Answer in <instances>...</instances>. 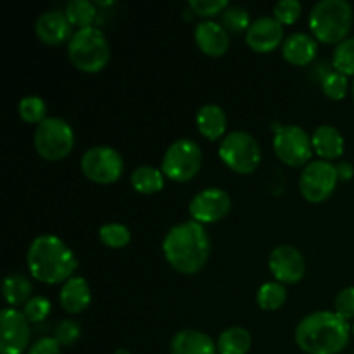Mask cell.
<instances>
[{
    "label": "cell",
    "mask_w": 354,
    "mask_h": 354,
    "mask_svg": "<svg viewBox=\"0 0 354 354\" xmlns=\"http://www.w3.org/2000/svg\"><path fill=\"white\" fill-rule=\"evenodd\" d=\"M334 311L344 320L354 318V286L339 290L334 299Z\"/></svg>",
    "instance_id": "d590c367"
},
{
    "label": "cell",
    "mask_w": 354,
    "mask_h": 354,
    "mask_svg": "<svg viewBox=\"0 0 354 354\" xmlns=\"http://www.w3.org/2000/svg\"><path fill=\"white\" fill-rule=\"evenodd\" d=\"M354 12L348 0H320L310 12L313 37L324 44H341L348 38Z\"/></svg>",
    "instance_id": "277c9868"
},
{
    "label": "cell",
    "mask_w": 354,
    "mask_h": 354,
    "mask_svg": "<svg viewBox=\"0 0 354 354\" xmlns=\"http://www.w3.org/2000/svg\"><path fill=\"white\" fill-rule=\"evenodd\" d=\"M82 335V328H80L78 322L71 320V318H64V320L59 322L55 325V330H54V339L61 344V348H69V346L76 344Z\"/></svg>",
    "instance_id": "d6a6232c"
},
{
    "label": "cell",
    "mask_w": 354,
    "mask_h": 354,
    "mask_svg": "<svg viewBox=\"0 0 354 354\" xmlns=\"http://www.w3.org/2000/svg\"><path fill=\"white\" fill-rule=\"evenodd\" d=\"M256 301H258L261 310H266V311L280 310L287 301V289L283 287V283L277 282V280H273V282H265L258 289Z\"/></svg>",
    "instance_id": "484cf974"
},
{
    "label": "cell",
    "mask_w": 354,
    "mask_h": 354,
    "mask_svg": "<svg viewBox=\"0 0 354 354\" xmlns=\"http://www.w3.org/2000/svg\"><path fill=\"white\" fill-rule=\"evenodd\" d=\"M203 166V151L192 138H178L171 142L162 156L161 169L173 182H189Z\"/></svg>",
    "instance_id": "ba28073f"
},
{
    "label": "cell",
    "mask_w": 354,
    "mask_h": 354,
    "mask_svg": "<svg viewBox=\"0 0 354 354\" xmlns=\"http://www.w3.org/2000/svg\"><path fill=\"white\" fill-rule=\"evenodd\" d=\"M194 40L197 47L209 57H221L230 47V37L227 28L213 19H204L194 30Z\"/></svg>",
    "instance_id": "2e32d148"
},
{
    "label": "cell",
    "mask_w": 354,
    "mask_h": 354,
    "mask_svg": "<svg viewBox=\"0 0 354 354\" xmlns=\"http://www.w3.org/2000/svg\"><path fill=\"white\" fill-rule=\"evenodd\" d=\"M37 37L47 45H61L71 38V23L61 10H45L37 17L35 23Z\"/></svg>",
    "instance_id": "e0dca14e"
},
{
    "label": "cell",
    "mask_w": 354,
    "mask_h": 354,
    "mask_svg": "<svg viewBox=\"0 0 354 354\" xmlns=\"http://www.w3.org/2000/svg\"><path fill=\"white\" fill-rule=\"evenodd\" d=\"M33 144L41 158L57 161L66 158L75 147V130L64 118L48 116L37 124Z\"/></svg>",
    "instance_id": "8992f818"
},
{
    "label": "cell",
    "mask_w": 354,
    "mask_h": 354,
    "mask_svg": "<svg viewBox=\"0 0 354 354\" xmlns=\"http://www.w3.org/2000/svg\"><path fill=\"white\" fill-rule=\"evenodd\" d=\"M59 303L62 310L69 315H78L85 311L92 303L88 282L83 277H71L68 282H64L59 292Z\"/></svg>",
    "instance_id": "ffe728a7"
},
{
    "label": "cell",
    "mask_w": 354,
    "mask_h": 354,
    "mask_svg": "<svg viewBox=\"0 0 354 354\" xmlns=\"http://www.w3.org/2000/svg\"><path fill=\"white\" fill-rule=\"evenodd\" d=\"M268 268L277 282L297 283L306 273V259L303 252L290 244L277 245L268 258Z\"/></svg>",
    "instance_id": "5bb4252c"
},
{
    "label": "cell",
    "mask_w": 354,
    "mask_h": 354,
    "mask_svg": "<svg viewBox=\"0 0 354 354\" xmlns=\"http://www.w3.org/2000/svg\"><path fill=\"white\" fill-rule=\"evenodd\" d=\"M99 239L104 245L111 249H121L128 245L131 234L130 228L123 223H104L99 228Z\"/></svg>",
    "instance_id": "83f0119b"
},
{
    "label": "cell",
    "mask_w": 354,
    "mask_h": 354,
    "mask_svg": "<svg viewBox=\"0 0 354 354\" xmlns=\"http://www.w3.org/2000/svg\"><path fill=\"white\" fill-rule=\"evenodd\" d=\"M68 57L83 73H99L111 59V45L97 26L80 28L68 41Z\"/></svg>",
    "instance_id": "5b68a950"
},
{
    "label": "cell",
    "mask_w": 354,
    "mask_h": 354,
    "mask_svg": "<svg viewBox=\"0 0 354 354\" xmlns=\"http://www.w3.org/2000/svg\"><path fill=\"white\" fill-rule=\"evenodd\" d=\"M283 40V24L275 16L258 17L245 31V41L256 52L275 50Z\"/></svg>",
    "instance_id": "9a60e30c"
},
{
    "label": "cell",
    "mask_w": 354,
    "mask_h": 354,
    "mask_svg": "<svg viewBox=\"0 0 354 354\" xmlns=\"http://www.w3.org/2000/svg\"><path fill=\"white\" fill-rule=\"evenodd\" d=\"M353 97H354V80H353Z\"/></svg>",
    "instance_id": "ab89813d"
},
{
    "label": "cell",
    "mask_w": 354,
    "mask_h": 354,
    "mask_svg": "<svg viewBox=\"0 0 354 354\" xmlns=\"http://www.w3.org/2000/svg\"><path fill=\"white\" fill-rule=\"evenodd\" d=\"M28 354H62L61 344L54 337H41L30 346Z\"/></svg>",
    "instance_id": "74e56055"
},
{
    "label": "cell",
    "mask_w": 354,
    "mask_h": 354,
    "mask_svg": "<svg viewBox=\"0 0 354 354\" xmlns=\"http://www.w3.org/2000/svg\"><path fill=\"white\" fill-rule=\"evenodd\" d=\"M339 175L332 162L325 159L310 161L303 168L299 176V190L310 203H324L334 194Z\"/></svg>",
    "instance_id": "8fae6325"
},
{
    "label": "cell",
    "mask_w": 354,
    "mask_h": 354,
    "mask_svg": "<svg viewBox=\"0 0 354 354\" xmlns=\"http://www.w3.org/2000/svg\"><path fill=\"white\" fill-rule=\"evenodd\" d=\"M275 154L287 166L308 165L313 154V142L308 131L299 124H282L273 135Z\"/></svg>",
    "instance_id": "9c48e42d"
},
{
    "label": "cell",
    "mask_w": 354,
    "mask_h": 354,
    "mask_svg": "<svg viewBox=\"0 0 354 354\" xmlns=\"http://www.w3.org/2000/svg\"><path fill=\"white\" fill-rule=\"evenodd\" d=\"M335 169H337L339 180H344V182H348L354 176V166L349 161L339 162V165H335Z\"/></svg>",
    "instance_id": "f35d334b"
},
{
    "label": "cell",
    "mask_w": 354,
    "mask_h": 354,
    "mask_svg": "<svg viewBox=\"0 0 354 354\" xmlns=\"http://www.w3.org/2000/svg\"><path fill=\"white\" fill-rule=\"evenodd\" d=\"M166 261L180 273L194 275L206 266L211 254V239L199 221H182L169 228L162 241Z\"/></svg>",
    "instance_id": "6da1fadb"
},
{
    "label": "cell",
    "mask_w": 354,
    "mask_h": 354,
    "mask_svg": "<svg viewBox=\"0 0 354 354\" xmlns=\"http://www.w3.org/2000/svg\"><path fill=\"white\" fill-rule=\"evenodd\" d=\"M349 88V82H348V76L342 75L339 71H328L325 73V76L322 78V90L327 97L334 100H342L348 93Z\"/></svg>",
    "instance_id": "1f68e13d"
},
{
    "label": "cell",
    "mask_w": 354,
    "mask_h": 354,
    "mask_svg": "<svg viewBox=\"0 0 354 354\" xmlns=\"http://www.w3.org/2000/svg\"><path fill=\"white\" fill-rule=\"evenodd\" d=\"M169 354H218L216 342L196 328H183L173 335Z\"/></svg>",
    "instance_id": "ac0fdd59"
},
{
    "label": "cell",
    "mask_w": 354,
    "mask_h": 354,
    "mask_svg": "<svg viewBox=\"0 0 354 354\" xmlns=\"http://www.w3.org/2000/svg\"><path fill=\"white\" fill-rule=\"evenodd\" d=\"M227 123L228 120L225 109L218 104H204L196 114L197 130L209 140H216V138L223 137L225 130H227Z\"/></svg>",
    "instance_id": "44dd1931"
},
{
    "label": "cell",
    "mask_w": 354,
    "mask_h": 354,
    "mask_svg": "<svg viewBox=\"0 0 354 354\" xmlns=\"http://www.w3.org/2000/svg\"><path fill=\"white\" fill-rule=\"evenodd\" d=\"M221 161L241 175L252 173L261 162V147L249 131L235 130L225 135L218 149Z\"/></svg>",
    "instance_id": "52a82bcc"
},
{
    "label": "cell",
    "mask_w": 354,
    "mask_h": 354,
    "mask_svg": "<svg viewBox=\"0 0 354 354\" xmlns=\"http://www.w3.org/2000/svg\"><path fill=\"white\" fill-rule=\"evenodd\" d=\"M2 294L9 308L24 306L31 299V282L23 273H10L3 280Z\"/></svg>",
    "instance_id": "d4e9b609"
},
{
    "label": "cell",
    "mask_w": 354,
    "mask_h": 354,
    "mask_svg": "<svg viewBox=\"0 0 354 354\" xmlns=\"http://www.w3.org/2000/svg\"><path fill=\"white\" fill-rule=\"evenodd\" d=\"M230 3L227 0H190L189 7L201 17H213L223 12Z\"/></svg>",
    "instance_id": "8d00e7d4"
},
{
    "label": "cell",
    "mask_w": 354,
    "mask_h": 354,
    "mask_svg": "<svg viewBox=\"0 0 354 354\" xmlns=\"http://www.w3.org/2000/svg\"><path fill=\"white\" fill-rule=\"evenodd\" d=\"M251 23V14L242 6H228L221 12V24L230 31H248Z\"/></svg>",
    "instance_id": "4dcf8cb0"
},
{
    "label": "cell",
    "mask_w": 354,
    "mask_h": 354,
    "mask_svg": "<svg viewBox=\"0 0 354 354\" xmlns=\"http://www.w3.org/2000/svg\"><path fill=\"white\" fill-rule=\"evenodd\" d=\"M50 301L44 296H35L23 306V315L30 324H40L50 315Z\"/></svg>",
    "instance_id": "836d02e7"
},
{
    "label": "cell",
    "mask_w": 354,
    "mask_h": 354,
    "mask_svg": "<svg viewBox=\"0 0 354 354\" xmlns=\"http://www.w3.org/2000/svg\"><path fill=\"white\" fill-rule=\"evenodd\" d=\"M30 322L23 311L3 308L0 311V353L23 354L30 346Z\"/></svg>",
    "instance_id": "7c38bea8"
},
{
    "label": "cell",
    "mask_w": 354,
    "mask_h": 354,
    "mask_svg": "<svg viewBox=\"0 0 354 354\" xmlns=\"http://www.w3.org/2000/svg\"><path fill=\"white\" fill-rule=\"evenodd\" d=\"M318 44L317 38L304 31H296L290 33L282 44V54L286 61L296 66H306L317 57Z\"/></svg>",
    "instance_id": "d6986e66"
},
{
    "label": "cell",
    "mask_w": 354,
    "mask_h": 354,
    "mask_svg": "<svg viewBox=\"0 0 354 354\" xmlns=\"http://www.w3.org/2000/svg\"><path fill=\"white\" fill-rule=\"evenodd\" d=\"M64 14L69 19V23L78 26L80 30V28L93 26L92 23L97 17V7L95 3L90 2V0H71V2L66 6Z\"/></svg>",
    "instance_id": "4316f807"
},
{
    "label": "cell",
    "mask_w": 354,
    "mask_h": 354,
    "mask_svg": "<svg viewBox=\"0 0 354 354\" xmlns=\"http://www.w3.org/2000/svg\"><path fill=\"white\" fill-rule=\"evenodd\" d=\"M252 346V337L244 327H228L218 337V354H248Z\"/></svg>",
    "instance_id": "603a6c76"
},
{
    "label": "cell",
    "mask_w": 354,
    "mask_h": 354,
    "mask_svg": "<svg viewBox=\"0 0 354 354\" xmlns=\"http://www.w3.org/2000/svg\"><path fill=\"white\" fill-rule=\"evenodd\" d=\"M301 12H303V6L299 0H280L273 7V16L282 24L296 23L301 17Z\"/></svg>",
    "instance_id": "e575fe53"
},
{
    "label": "cell",
    "mask_w": 354,
    "mask_h": 354,
    "mask_svg": "<svg viewBox=\"0 0 354 354\" xmlns=\"http://www.w3.org/2000/svg\"><path fill=\"white\" fill-rule=\"evenodd\" d=\"M294 337L306 354H339L348 346L351 327L335 311H315L297 324Z\"/></svg>",
    "instance_id": "7a4b0ae2"
},
{
    "label": "cell",
    "mask_w": 354,
    "mask_h": 354,
    "mask_svg": "<svg viewBox=\"0 0 354 354\" xmlns=\"http://www.w3.org/2000/svg\"><path fill=\"white\" fill-rule=\"evenodd\" d=\"M123 156L109 145H93L82 156V171L95 183H114L123 175Z\"/></svg>",
    "instance_id": "30bf717a"
},
{
    "label": "cell",
    "mask_w": 354,
    "mask_h": 354,
    "mask_svg": "<svg viewBox=\"0 0 354 354\" xmlns=\"http://www.w3.org/2000/svg\"><path fill=\"white\" fill-rule=\"evenodd\" d=\"M26 261L31 277L44 283L68 282L78 268L75 252L61 237L52 234L38 235L31 241Z\"/></svg>",
    "instance_id": "3957f363"
},
{
    "label": "cell",
    "mask_w": 354,
    "mask_h": 354,
    "mask_svg": "<svg viewBox=\"0 0 354 354\" xmlns=\"http://www.w3.org/2000/svg\"><path fill=\"white\" fill-rule=\"evenodd\" d=\"M232 209V199L227 190L220 187H209L192 197L189 204V213L194 221L199 223H216L221 221Z\"/></svg>",
    "instance_id": "4fadbf2b"
},
{
    "label": "cell",
    "mask_w": 354,
    "mask_h": 354,
    "mask_svg": "<svg viewBox=\"0 0 354 354\" xmlns=\"http://www.w3.org/2000/svg\"><path fill=\"white\" fill-rule=\"evenodd\" d=\"M311 142H313V151L325 161L339 158L344 152V137L332 124L318 127L311 135Z\"/></svg>",
    "instance_id": "7402d4cb"
},
{
    "label": "cell",
    "mask_w": 354,
    "mask_h": 354,
    "mask_svg": "<svg viewBox=\"0 0 354 354\" xmlns=\"http://www.w3.org/2000/svg\"><path fill=\"white\" fill-rule=\"evenodd\" d=\"M332 62H334L335 71L346 76L354 75V37H348L341 44L335 45Z\"/></svg>",
    "instance_id": "f546056e"
},
{
    "label": "cell",
    "mask_w": 354,
    "mask_h": 354,
    "mask_svg": "<svg viewBox=\"0 0 354 354\" xmlns=\"http://www.w3.org/2000/svg\"><path fill=\"white\" fill-rule=\"evenodd\" d=\"M19 116L23 121L31 124H40L45 120V113H47V104L40 95H24L19 100Z\"/></svg>",
    "instance_id": "f1b7e54d"
},
{
    "label": "cell",
    "mask_w": 354,
    "mask_h": 354,
    "mask_svg": "<svg viewBox=\"0 0 354 354\" xmlns=\"http://www.w3.org/2000/svg\"><path fill=\"white\" fill-rule=\"evenodd\" d=\"M353 335H354V325H353Z\"/></svg>",
    "instance_id": "60d3db41"
},
{
    "label": "cell",
    "mask_w": 354,
    "mask_h": 354,
    "mask_svg": "<svg viewBox=\"0 0 354 354\" xmlns=\"http://www.w3.org/2000/svg\"><path fill=\"white\" fill-rule=\"evenodd\" d=\"M166 175L162 169L154 168V166L142 165L135 168L130 175L131 187L137 190L138 194H156L162 190L165 187Z\"/></svg>",
    "instance_id": "cb8c5ba5"
}]
</instances>
